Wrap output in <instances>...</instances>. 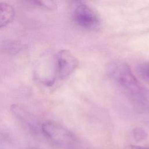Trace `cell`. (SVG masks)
<instances>
[{
    "label": "cell",
    "mask_w": 149,
    "mask_h": 149,
    "mask_svg": "<svg viewBox=\"0 0 149 149\" xmlns=\"http://www.w3.org/2000/svg\"><path fill=\"white\" fill-rule=\"evenodd\" d=\"M35 76L40 82L52 86L56 81L55 55L47 54L42 56L37 62Z\"/></svg>",
    "instance_id": "cell-4"
},
{
    "label": "cell",
    "mask_w": 149,
    "mask_h": 149,
    "mask_svg": "<svg viewBox=\"0 0 149 149\" xmlns=\"http://www.w3.org/2000/svg\"><path fill=\"white\" fill-rule=\"evenodd\" d=\"M56 80H63L71 75L77 68L79 62L72 53L62 49L55 54Z\"/></svg>",
    "instance_id": "cell-5"
},
{
    "label": "cell",
    "mask_w": 149,
    "mask_h": 149,
    "mask_svg": "<svg viewBox=\"0 0 149 149\" xmlns=\"http://www.w3.org/2000/svg\"><path fill=\"white\" fill-rule=\"evenodd\" d=\"M46 138L57 149H86L70 130L54 121H46L42 126Z\"/></svg>",
    "instance_id": "cell-2"
},
{
    "label": "cell",
    "mask_w": 149,
    "mask_h": 149,
    "mask_svg": "<svg viewBox=\"0 0 149 149\" xmlns=\"http://www.w3.org/2000/svg\"><path fill=\"white\" fill-rule=\"evenodd\" d=\"M110 79L120 89L138 100H144L148 95L147 91L141 84L125 62L117 61L111 62L107 68Z\"/></svg>",
    "instance_id": "cell-1"
},
{
    "label": "cell",
    "mask_w": 149,
    "mask_h": 149,
    "mask_svg": "<svg viewBox=\"0 0 149 149\" xmlns=\"http://www.w3.org/2000/svg\"><path fill=\"white\" fill-rule=\"evenodd\" d=\"M137 72L143 80L149 83V61L140 63L137 67Z\"/></svg>",
    "instance_id": "cell-7"
},
{
    "label": "cell",
    "mask_w": 149,
    "mask_h": 149,
    "mask_svg": "<svg viewBox=\"0 0 149 149\" xmlns=\"http://www.w3.org/2000/svg\"><path fill=\"white\" fill-rule=\"evenodd\" d=\"M33 3H35L37 5H38L41 7L48 9H53L56 8V3L54 1H34Z\"/></svg>",
    "instance_id": "cell-8"
},
{
    "label": "cell",
    "mask_w": 149,
    "mask_h": 149,
    "mask_svg": "<svg viewBox=\"0 0 149 149\" xmlns=\"http://www.w3.org/2000/svg\"><path fill=\"white\" fill-rule=\"evenodd\" d=\"M15 9L9 3L0 2V28L10 23L15 17Z\"/></svg>",
    "instance_id": "cell-6"
},
{
    "label": "cell",
    "mask_w": 149,
    "mask_h": 149,
    "mask_svg": "<svg viewBox=\"0 0 149 149\" xmlns=\"http://www.w3.org/2000/svg\"><path fill=\"white\" fill-rule=\"evenodd\" d=\"M73 17L75 23L82 29L89 31L98 30L101 24L98 14L88 5L78 4L73 10Z\"/></svg>",
    "instance_id": "cell-3"
}]
</instances>
